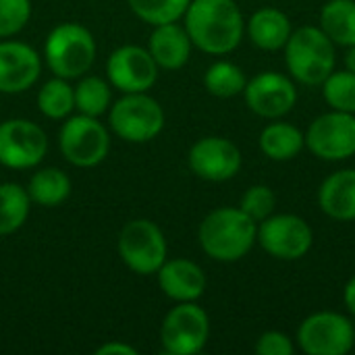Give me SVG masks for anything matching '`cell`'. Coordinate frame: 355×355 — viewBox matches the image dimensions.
Here are the masks:
<instances>
[{
	"label": "cell",
	"mask_w": 355,
	"mask_h": 355,
	"mask_svg": "<svg viewBox=\"0 0 355 355\" xmlns=\"http://www.w3.org/2000/svg\"><path fill=\"white\" fill-rule=\"evenodd\" d=\"M98 355H112V354H121V355H137V349L131 347V345H125V343H106V345H100L96 349Z\"/></svg>",
	"instance_id": "33"
},
{
	"label": "cell",
	"mask_w": 355,
	"mask_h": 355,
	"mask_svg": "<svg viewBox=\"0 0 355 355\" xmlns=\"http://www.w3.org/2000/svg\"><path fill=\"white\" fill-rule=\"evenodd\" d=\"M166 239L160 227L148 218L127 223L119 235V256L129 270L148 277L166 262Z\"/></svg>",
	"instance_id": "6"
},
{
	"label": "cell",
	"mask_w": 355,
	"mask_h": 355,
	"mask_svg": "<svg viewBox=\"0 0 355 355\" xmlns=\"http://www.w3.org/2000/svg\"><path fill=\"white\" fill-rule=\"evenodd\" d=\"M191 37L185 27L175 23L156 25L150 35V54L154 56L158 69L177 71L187 64L191 56Z\"/></svg>",
	"instance_id": "18"
},
{
	"label": "cell",
	"mask_w": 355,
	"mask_h": 355,
	"mask_svg": "<svg viewBox=\"0 0 355 355\" xmlns=\"http://www.w3.org/2000/svg\"><path fill=\"white\" fill-rule=\"evenodd\" d=\"M343 302H345V306H347V310L352 312L355 316V275L347 281V285H345V291H343Z\"/></svg>",
	"instance_id": "34"
},
{
	"label": "cell",
	"mask_w": 355,
	"mask_h": 355,
	"mask_svg": "<svg viewBox=\"0 0 355 355\" xmlns=\"http://www.w3.org/2000/svg\"><path fill=\"white\" fill-rule=\"evenodd\" d=\"M245 31L256 48L275 52L285 48L289 35L293 33V27L283 10L275 6H264L250 17V21L245 23Z\"/></svg>",
	"instance_id": "20"
},
{
	"label": "cell",
	"mask_w": 355,
	"mask_h": 355,
	"mask_svg": "<svg viewBox=\"0 0 355 355\" xmlns=\"http://www.w3.org/2000/svg\"><path fill=\"white\" fill-rule=\"evenodd\" d=\"M108 81L123 94L148 92L158 79V64L150 50L141 46H121L106 62Z\"/></svg>",
	"instance_id": "13"
},
{
	"label": "cell",
	"mask_w": 355,
	"mask_h": 355,
	"mask_svg": "<svg viewBox=\"0 0 355 355\" xmlns=\"http://www.w3.org/2000/svg\"><path fill=\"white\" fill-rule=\"evenodd\" d=\"M256 354L258 355H293L295 345L289 335L281 331H266L260 335L256 343Z\"/></svg>",
	"instance_id": "32"
},
{
	"label": "cell",
	"mask_w": 355,
	"mask_h": 355,
	"mask_svg": "<svg viewBox=\"0 0 355 355\" xmlns=\"http://www.w3.org/2000/svg\"><path fill=\"white\" fill-rule=\"evenodd\" d=\"M248 108L262 119H281L289 114L297 102V89L291 77L275 71H264L248 81L245 89Z\"/></svg>",
	"instance_id": "14"
},
{
	"label": "cell",
	"mask_w": 355,
	"mask_h": 355,
	"mask_svg": "<svg viewBox=\"0 0 355 355\" xmlns=\"http://www.w3.org/2000/svg\"><path fill=\"white\" fill-rule=\"evenodd\" d=\"M318 206L335 220H355V168L337 171L322 181L318 189Z\"/></svg>",
	"instance_id": "19"
},
{
	"label": "cell",
	"mask_w": 355,
	"mask_h": 355,
	"mask_svg": "<svg viewBox=\"0 0 355 355\" xmlns=\"http://www.w3.org/2000/svg\"><path fill=\"white\" fill-rule=\"evenodd\" d=\"M345 69L355 73V44L354 46H349L347 52H345Z\"/></svg>",
	"instance_id": "35"
},
{
	"label": "cell",
	"mask_w": 355,
	"mask_h": 355,
	"mask_svg": "<svg viewBox=\"0 0 355 355\" xmlns=\"http://www.w3.org/2000/svg\"><path fill=\"white\" fill-rule=\"evenodd\" d=\"M297 345L308 355H345L355 347L354 322L337 312H316L297 329Z\"/></svg>",
	"instance_id": "10"
},
{
	"label": "cell",
	"mask_w": 355,
	"mask_h": 355,
	"mask_svg": "<svg viewBox=\"0 0 355 355\" xmlns=\"http://www.w3.org/2000/svg\"><path fill=\"white\" fill-rule=\"evenodd\" d=\"M48 152L44 129L27 119H8L0 123V164L6 168H33Z\"/></svg>",
	"instance_id": "12"
},
{
	"label": "cell",
	"mask_w": 355,
	"mask_h": 355,
	"mask_svg": "<svg viewBox=\"0 0 355 355\" xmlns=\"http://www.w3.org/2000/svg\"><path fill=\"white\" fill-rule=\"evenodd\" d=\"M158 287L173 302H196L206 291V275L204 270L185 258L166 260L158 268Z\"/></svg>",
	"instance_id": "17"
},
{
	"label": "cell",
	"mask_w": 355,
	"mask_h": 355,
	"mask_svg": "<svg viewBox=\"0 0 355 355\" xmlns=\"http://www.w3.org/2000/svg\"><path fill=\"white\" fill-rule=\"evenodd\" d=\"M258 239V223L241 208H216L200 225L198 241L204 254L216 262H237L252 252Z\"/></svg>",
	"instance_id": "2"
},
{
	"label": "cell",
	"mask_w": 355,
	"mask_h": 355,
	"mask_svg": "<svg viewBox=\"0 0 355 355\" xmlns=\"http://www.w3.org/2000/svg\"><path fill=\"white\" fill-rule=\"evenodd\" d=\"M239 208L254 220V223H262L266 220L270 214H275L277 208V196L268 185H252L243 198Z\"/></svg>",
	"instance_id": "30"
},
{
	"label": "cell",
	"mask_w": 355,
	"mask_h": 355,
	"mask_svg": "<svg viewBox=\"0 0 355 355\" xmlns=\"http://www.w3.org/2000/svg\"><path fill=\"white\" fill-rule=\"evenodd\" d=\"M260 248L285 262H295L308 256L314 243L312 227L297 214H270L266 220L258 223Z\"/></svg>",
	"instance_id": "9"
},
{
	"label": "cell",
	"mask_w": 355,
	"mask_h": 355,
	"mask_svg": "<svg viewBox=\"0 0 355 355\" xmlns=\"http://www.w3.org/2000/svg\"><path fill=\"white\" fill-rule=\"evenodd\" d=\"M285 64L295 81L312 87L322 85L337 64L335 44L320 27H300L285 44Z\"/></svg>",
	"instance_id": "3"
},
{
	"label": "cell",
	"mask_w": 355,
	"mask_h": 355,
	"mask_svg": "<svg viewBox=\"0 0 355 355\" xmlns=\"http://www.w3.org/2000/svg\"><path fill=\"white\" fill-rule=\"evenodd\" d=\"M44 58L56 77L77 79L96 60V40L79 23H60L46 37Z\"/></svg>",
	"instance_id": "4"
},
{
	"label": "cell",
	"mask_w": 355,
	"mask_h": 355,
	"mask_svg": "<svg viewBox=\"0 0 355 355\" xmlns=\"http://www.w3.org/2000/svg\"><path fill=\"white\" fill-rule=\"evenodd\" d=\"M191 0H127L133 15L150 25H164L179 21Z\"/></svg>",
	"instance_id": "28"
},
{
	"label": "cell",
	"mask_w": 355,
	"mask_h": 355,
	"mask_svg": "<svg viewBox=\"0 0 355 355\" xmlns=\"http://www.w3.org/2000/svg\"><path fill=\"white\" fill-rule=\"evenodd\" d=\"M308 150L329 162H341L355 156V114L331 110L316 116L306 133Z\"/></svg>",
	"instance_id": "11"
},
{
	"label": "cell",
	"mask_w": 355,
	"mask_h": 355,
	"mask_svg": "<svg viewBox=\"0 0 355 355\" xmlns=\"http://www.w3.org/2000/svg\"><path fill=\"white\" fill-rule=\"evenodd\" d=\"M31 17L29 0H0V37L19 33Z\"/></svg>",
	"instance_id": "31"
},
{
	"label": "cell",
	"mask_w": 355,
	"mask_h": 355,
	"mask_svg": "<svg viewBox=\"0 0 355 355\" xmlns=\"http://www.w3.org/2000/svg\"><path fill=\"white\" fill-rule=\"evenodd\" d=\"M204 85H206L208 94H212L216 98H235V96L243 94L248 79H245V73L241 71V67H237L229 60H218L208 67V71L204 75Z\"/></svg>",
	"instance_id": "26"
},
{
	"label": "cell",
	"mask_w": 355,
	"mask_h": 355,
	"mask_svg": "<svg viewBox=\"0 0 355 355\" xmlns=\"http://www.w3.org/2000/svg\"><path fill=\"white\" fill-rule=\"evenodd\" d=\"M306 148V135L291 123L277 121L262 129L260 133V150L266 158L275 162L293 160Z\"/></svg>",
	"instance_id": "21"
},
{
	"label": "cell",
	"mask_w": 355,
	"mask_h": 355,
	"mask_svg": "<svg viewBox=\"0 0 355 355\" xmlns=\"http://www.w3.org/2000/svg\"><path fill=\"white\" fill-rule=\"evenodd\" d=\"M31 208V198L27 189L17 183H2L0 185V235H10L19 231Z\"/></svg>",
	"instance_id": "24"
},
{
	"label": "cell",
	"mask_w": 355,
	"mask_h": 355,
	"mask_svg": "<svg viewBox=\"0 0 355 355\" xmlns=\"http://www.w3.org/2000/svg\"><path fill=\"white\" fill-rule=\"evenodd\" d=\"M322 96L333 110L355 114V73L333 71L322 83Z\"/></svg>",
	"instance_id": "29"
},
{
	"label": "cell",
	"mask_w": 355,
	"mask_h": 355,
	"mask_svg": "<svg viewBox=\"0 0 355 355\" xmlns=\"http://www.w3.org/2000/svg\"><path fill=\"white\" fill-rule=\"evenodd\" d=\"M58 146L67 162L79 168H92L108 156L110 135L98 119L77 114L60 127Z\"/></svg>",
	"instance_id": "8"
},
{
	"label": "cell",
	"mask_w": 355,
	"mask_h": 355,
	"mask_svg": "<svg viewBox=\"0 0 355 355\" xmlns=\"http://www.w3.org/2000/svg\"><path fill=\"white\" fill-rule=\"evenodd\" d=\"M183 17L191 44L206 54L233 52L245 33L243 12L235 0H191Z\"/></svg>",
	"instance_id": "1"
},
{
	"label": "cell",
	"mask_w": 355,
	"mask_h": 355,
	"mask_svg": "<svg viewBox=\"0 0 355 355\" xmlns=\"http://www.w3.org/2000/svg\"><path fill=\"white\" fill-rule=\"evenodd\" d=\"M27 193L33 204L54 208L71 196V179L60 168H42L29 179Z\"/></svg>",
	"instance_id": "23"
},
{
	"label": "cell",
	"mask_w": 355,
	"mask_h": 355,
	"mask_svg": "<svg viewBox=\"0 0 355 355\" xmlns=\"http://www.w3.org/2000/svg\"><path fill=\"white\" fill-rule=\"evenodd\" d=\"M108 123L121 139L129 144H146L160 135L164 127V110L146 92L125 94L110 106Z\"/></svg>",
	"instance_id": "5"
},
{
	"label": "cell",
	"mask_w": 355,
	"mask_h": 355,
	"mask_svg": "<svg viewBox=\"0 0 355 355\" xmlns=\"http://www.w3.org/2000/svg\"><path fill=\"white\" fill-rule=\"evenodd\" d=\"M210 337V318L196 302H181L162 320L160 341L171 355L200 354Z\"/></svg>",
	"instance_id": "7"
},
{
	"label": "cell",
	"mask_w": 355,
	"mask_h": 355,
	"mask_svg": "<svg viewBox=\"0 0 355 355\" xmlns=\"http://www.w3.org/2000/svg\"><path fill=\"white\" fill-rule=\"evenodd\" d=\"M189 168L204 181L223 183L233 179L241 168V150L225 137H202L196 141L187 156Z\"/></svg>",
	"instance_id": "15"
},
{
	"label": "cell",
	"mask_w": 355,
	"mask_h": 355,
	"mask_svg": "<svg viewBox=\"0 0 355 355\" xmlns=\"http://www.w3.org/2000/svg\"><path fill=\"white\" fill-rule=\"evenodd\" d=\"M320 29L335 46L355 44V0H329L320 10Z\"/></svg>",
	"instance_id": "22"
},
{
	"label": "cell",
	"mask_w": 355,
	"mask_h": 355,
	"mask_svg": "<svg viewBox=\"0 0 355 355\" xmlns=\"http://www.w3.org/2000/svg\"><path fill=\"white\" fill-rule=\"evenodd\" d=\"M42 73L40 54L23 42H0V94L27 92Z\"/></svg>",
	"instance_id": "16"
},
{
	"label": "cell",
	"mask_w": 355,
	"mask_h": 355,
	"mask_svg": "<svg viewBox=\"0 0 355 355\" xmlns=\"http://www.w3.org/2000/svg\"><path fill=\"white\" fill-rule=\"evenodd\" d=\"M112 102L110 85L100 77H83L75 87V108L85 116H102Z\"/></svg>",
	"instance_id": "27"
},
{
	"label": "cell",
	"mask_w": 355,
	"mask_h": 355,
	"mask_svg": "<svg viewBox=\"0 0 355 355\" xmlns=\"http://www.w3.org/2000/svg\"><path fill=\"white\" fill-rule=\"evenodd\" d=\"M37 108L48 119H67L75 110V87H71L69 79L62 77L46 81L37 92Z\"/></svg>",
	"instance_id": "25"
}]
</instances>
